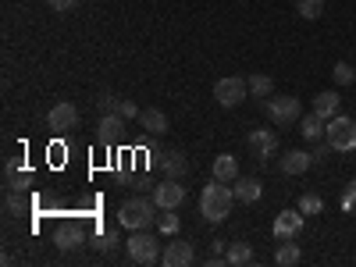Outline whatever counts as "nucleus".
<instances>
[{"instance_id": "obj_5", "label": "nucleus", "mask_w": 356, "mask_h": 267, "mask_svg": "<svg viewBox=\"0 0 356 267\" xmlns=\"http://www.w3.org/2000/svg\"><path fill=\"white\" fill-rule=\"evenodd\" d=\"M246 93H250V86H246V79H239V75H228V79H218V82H214V100H218L221 107H239V104L246 100Z\"/></svg>"}, {"instance_id": "obj_7", "label": "nucleus", "mask_w": 356, "mask_h": 267, "mask_svg": "<svg viewBox=\"0 0 356 267\" xmlns=\"http://www.w3.org/2000/svg\"><path fill=\"white\" fill-rule=\"evenodd\" d=\"M182 200H186V189L178 186V178H164V182L154 186V203L161 211H175V207H182Z\"/></svg>"}, {"instance_id": "obj_1", "label": "nucleus", "mask_w": 356, "mask_h": 267, "mask_svg": "<svg viewBox=\"0 0 356 267\" xmlns=\"http://www.w3.org/2000/svg\"><path fill=\"white\" fill-rule=\"evenodd\" d=\"M232 203H235L232 186L221 182V178H214V182H207L203 193H200V214L207 221H225L232 214Z\"/></svg>"}, {"instance_id": "obj_14", "label": "nucleus", "mask_w": 356, "mask_h": 267, "mask_svg": "<svg viewBox=\"0 0 356 267\" xmlns=\"http://www.w3.org/2000/svg\"><path fill=\"white\" fill-rule=\"evenodd\" d=\"M303 228V211H282L275 218V239H296Z\"/></svg>"}, {"instance_id": "obj_30", "label": "nucleus", "mask_w": 356, "mask_h": 267, "mask_svg": "<svg viewBox=\"0 0 356 267\" xmlns=\"http://www.w3.org/2000/svg\"><path fill=\"white\" fill-rule=\"evenodd\" d=\"M4 207H8V214H11V218H18V214H25V207H29V203H25L22 193H8V196H4Z\"/></svg>"}, {"instance_id": "obj_33", "label": "nucleus", "mask_w": 356, "mask_h": 267, "mask_svg": "<svg viewBox=\"0 0 356 267\" xmlns=\"http://www.w3.org/2000/svg\"><path fill=\"white\" fill-rule=\"evenodd\" d=\"M47 4H50V11H57V15L75 11V0H47Z\"/></svg>"}, {"instance_id": "obj_8", "label": "nucleus", "mask_w": 356, "mask_h": 267, "mask_svg": "<svg viewBox=\"0 0 356 267\" xmlns=\"http://www.w3.org/2000/svg\"><path fill=\"white\" fill-rule=\"evenodd\" d=\"M161 260H164V267H193L196 250H193V243H186V239H171V243L164 246Z\"/></svg>"}, {"instance_id": "obj_31", "label": "nucleus", "mask_w": 356, "mask_h": 267, "mask_svg": "<svg viewBox=\"0 0 356 267\" xmlns=\"http://www.w3.org/2000/svg\"><path fill=\"white\" fill-rule=\"evenodd\" d=\"M97 107H100V114H111V111H118V97L111 93V89H104V93L97 97Z\"/></svg>"}, {"instance_id": "obj_29", "label": "nucleus", "mask_w": 356, "mask_h": 267, "mask_svg": "<svg viewBox=\"0 0 356 267\" xmlns=\"http://www.w3.org/2000/svg\"><path fill=\"white\" fill-rule=\"evenodd\" d=\"M93 246H97L100 253H114V250H118V232H100L97 239H93Z\"/></svg>"}, {"instance_id": "obj_12", "label": "nucleus", "mask_w": 356, "mask_h": 267, "mask_svg": "<svg viewBox=\"0 0 356 267\" xmlns=\"http://www.w3.org/2000/svg\"><path fill=\"white\" fill-rule=\"evenodd\" d=\"M250 150H253L260 161H267V157L278 150V132H275V129H253V132H250Z\"/></svg>"}, {"instance_id": "obj_24", "label": "nucleus", "mask_w": 356, "mask_h": 267, "mask_svg": "<svg viewBox=\"0 0 356 267\" xmlns=\"http://www.w3.org/2000/svg\"><path fill=\"white\" fill-rule=\"evenodd\" d=\"M250 93L253 97H275V79L271 75H250Z\"/></svg>"}, {"instance_id": "obj_22", "label": "nucleus", "mask_w": 356, "mask_h": 267, "mask_svg": "<svg viewBox=\"0 0 356 267\" xmlns=\"http://www.w3.org/2000/svg\"><path fill=\"white\" fill-rule=\"evenodd\" d=\"M300 132L307 136V139H321L324 132H328V122H324V118L321 114H307V118H300Z\"/></svg>"}, {"instance_id": "obj_3", "label": "nucleus", "mask_w": 356, "mask_h": 267, "mask_svg": "<svg viewBox=\"0 0 356 267\" xmlns=\"http://www.w3.org/2000/svg\"><path fill=\"white\" fill-rule=\"evenodd\" d=\"M125 250H129V257L136 260V264H157L161 260V243H157V235H150L146 228H139V232H132L129 239H125Z\"/></svg>"}, {"instance_id": "obj_10", "label": "nucleus", "mask_w": 356, "mask_h": 267, "mask_svg": "<svg viewBox=\"0 0 356 267\" xmlns=\"http://www.w3.org/2000/svg\"><path fill=\"white\" fill-rule=\"evenodd\" d=\"M4 186H8V193H25L29 186H33V171H29L18 157H11L4 164Z\"/></svg>"}, {"instance_id": "obj_19", "label": "nucleus", "mask_w": 356, "mask_h": 267, "mask_svg": "<svg viewBox=\"0 0 356 267\" xmlns=\"http://www.w3.org/2000/svg\"><path fill=\"white\" fill-rule=\"evenodd\" d=\"M300 260H303V250L296 246L292 239H282V243H278V250H275V264H278V267H296Z\"/></svg>"}, {"instance_id": "obj_26", "label": "nucleus", "mask_w": 356, "mask_h": 267, "mask_svg": "<svg viewBox=\"0 0 356 267\" xmlns=\"http://www.w3.org/2000/svg\"><path fill=\"white\" fill-rule=\"evenodd\" d=\"M332 75H335L339 86H353V82H356V68H353L349 61H339V65L332 68Z\"/></svg>"}, {"instance_id": "obj_23", "label": "nucleus", "mask_w": 356, "mask_h": 267, "mask_svg": "<svg viewBox=\"0 0 356 267\" xmlns=\"http://www.w3.org/2000/svg\"><path fill=\"white\" fill-rule=\"evenodd\" d=\"M54 243H57V250H75L79 243H82V232L75 228V225H65V228H57V235H54Z\"/></svg>"}, {"instance_id": "obj_28", "label": "nucleus", "mask_w": 356, "mask_h": 267, "mask_svg": "<svg viewBox=\"0 0 356 267\" xmlns=\"http://www.w3.org/2000/svg\"><path fill=\"white\" fill-rule=\"evenodd\" d=\"M157 228H161L164 235H175L178 228H182V221H178L175 211H164V214H157Z\"/></svg>"}, {"instance_id": "obj_11", "label": "nucleus", "mask_w": 356, "mask_h": 267, "mask_svg": "<svg viewBox=\"0 0 356 267\" xmlns=\"http://www.w3.org/2000/svg\"><path fill=\"white\" fill-rule=\"evenodd\" d=\"M122 132H125V118L118 114V111H111V114H104V118H100V129H97L100 146H114L118 139H122Z\"/></svg>"}, {"instance_id": "obj_18", "label": "nucleus", "mask_w": 356, "mask_h": 267, "mask_svg": "<svg viewBox=\"0 0 356 267\" xmlns=\"http://www.w3.org/2000/svg\"><path fill=\"white\" fill-rule=\"evenodd\" d=\"M139 125H143L146 132L161 136V132H168V114H164V111H157V107H146V111L139 114Z\"/></svg>"}, {"instance_id": "obj_27", "label": "nucleus", "mask_w": 356, "mask_h": 267, "mask_svg": "<svg viewBox=\"0 0 356 267\" xmlns=\"http://www.w3.org/2000/svg\"><path fill=\"white\" fill-rule=\"evenodd\" d=\"M300 211H303V214H321V211H324V200H321L317 193H303V196H300Z\"/></svg>"}, {"instance_id": "obj_6", "label": "nucleus", "mask_w": 356, "mask_h": 267, "mask_svg": "<svg viewBox=\"0 0 356 267\" xmlns=\"http://www.w3.org/2000/svg\"><path fill=\"white\" fill-rule=\"evenodd\" d=\"M267 114H271L275 125H296L303 118V104L300 97H271L267 100Z\"/></svg>"}, {"instance_id": "obj_21", "label": "nucleus", "mask_w": 356, "mask_h": 267, "mask_svg": "<svg viewBox=\"0 0 356 267\" xmlns=\"http://www.w3.org/2000/svg\"><path fill=\"white\" fill-rule=\"evenodd\" d=\"M253 246L250 243H232L228 250H225V260L232 264V267H246V264H253Z\"/></svg>"}, {"instance_id": "obj_15", "label": "nucleus", "mask_w": 356, "mask_h": 267, "mask_svg": "<svg viewBox=\"0 0 356 267\" xmlns=\"http://www.w3.org/2000/svg\"><path fill=\"white\" fill-rule=\"evenodd\" d=\"M157 164H161L164 178H182V175L189 171V161H186L182 150H164V154L157 157Z\"/></svg>"}, {"instance_id": "obj_4", "label": "nucleus", "mask_w": 356, "mask_h": 267, "mask_svg": "<svg viewBox=\"0 0 356 267\" xmlns=\"http://www.w3.org/2000/svg\"><path fill=\"white\" fill-rule=\"evenodd\" d=\"M324 139L332 143V150H356V122L346 114H335L328 118V132H324Z\"/></svg>"}, {"instance_id": "obj_13", "label": "nucleus", "mask_w": 356, "mask_h": 267, "mask_svg": "<svg viewBox=\"0 0 356 267\" xmlns=\"http://www.w3.org/2000/svg\"><path fill=\"white\" fill-rule=\"evenodd\" d=\"M278 168H282V175H307V168H314V154H307V150H285L278 157Z\"/></svg>"}, {"instance_id": "obj_20", "label": "nucleus", "mask_w": 356, "mask_h": 267, "mask_svg": "<svg viewBox=\"0 0 356 267\" xmlns=\"http://www.w3.org/2000/svg\"><path fill=\"white\" fill-rule=\"evenodd\" d=\"M214 178H221V182H235V178H239V161H235L232 154H218L214 157Z\"/></svg>"}, {"instance_id": "obj_32", "label": "nucleus", "mask_w": 356, "mask_h": 267, "mask_svg": "<svg viewBox=\"0 0 356 267\" xmlns=\"http://www.w3.org/2000/svg\"><path fill=\"white\" fill-rule=\"evenodd\" d=\"M118 114H122V118H125V122H132V118H139L143 111H139V107H136L132 100H118Z\"/></svg>"}, {"instance_id": "obj_16", "label": "nucleus", "mask_w": 356, "mask_h": 267, "mask_svg": "<svg viewBox=\"0 0 356 267\" xmlns=\"http://www.w3.org/2000/svg\"><path fill=\"white\" fill-rule=\"evenodd\" d=\"M339 104H342V97L335 93V89H324V93L314 97V114H321L324 122H328V118L339 114Z\"/></svg>"}, {"instance_id": "obj_17", "label": "nucleus", "mask_w": 356, "mask_h": 267, "mask_svg": "<svg viewBox=\"0 0 356 267\" xmlns=\"http://www.w3.org/2000/svg\"><path fill=\"white\" fill-rule=\"evenodd\" d=\"M232 193H235V200H243V203H257L264 196V186L257 182V178H235Z\"/></svg>"}, {"instance_id": "obj_34", "label": "nucleus", "mask_w": 356, "mask_h": 267, "mask_svg": "<svg viewBox=\"0 0 356 267\" xmlns=\"http://www.w3.org/2000/svg\"><path fill=\"white\" fill-rule=\"evenodd\" d=\"M353 203H356V186H349V189H346V200H342V207H346V211H353Z\"/></svg>"}, {"instance_id": "obj_2", "label": "nucleus", "mask_w": 356, "mask_h": 267, "mask_svg": "<svg viewBox=\"0 0 356 267\" xmlns=\"http://www.w3.org/2000/svg\"><path fill=\"white\" fill-rule=\"evenodd\" d=\"M157 211L161 207L154 200H143V196H132L122 203V211H118V225L129 228V232H139V228H150L157 221Z\"/></svg>"}, {"instance_id": "obj_25", "label": "nucleus", "mask_w": 356, "mask_h": 267, "mask_svg": "<svg viewBox=\"0 0 356 267\" xmlns=\"http://www.w3.org/2000/svg\"><path fill=\"white\" fill-rule=\"evenodd\" d=\"M296 11H300V18H307V22H317L324 15V0H296Z\"/></svg>"}, {"instance_id": "obj_9", "label": "nucleus", "mask_w": 356, "mask_h": 267, "mask_svg": "<svg viewBox=\"0 0 356 267\" xmlns=\"http://www.w3.org/2000/svg\"><path fill=\"white\" fill-rule=\"evenodd\" d=\"M47 125H50V129H57V132H72V129L79 125V107H75V104H68V100L54 104V107H50V114H47Z\"/></svg>"}]
</instances>
